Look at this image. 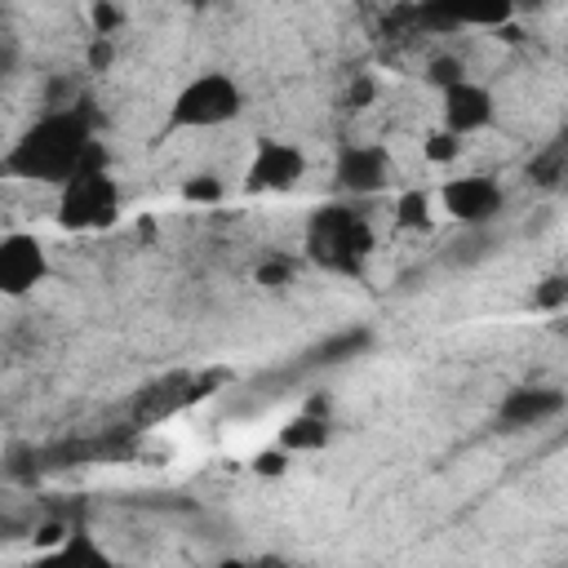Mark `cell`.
I'll use <instances>...</instances> for the list:
<instances>
[{
    "mask_svg": "<svg viewBox=\"0 0 568 568\" xmlns=\"http://www.w3.org/2000/svg\"><path fill=\"white\" fill-rule=\"evenodd\" d=\"M182 195H186L191 204H217V200H222V182H217L213 173H200V178H191V182L182 186Z\"/></svg>",
    "mask_w": 568,
    "mask_h": 568,
    "instance_id": "d6986e66",
    "label": "cell"
},
{
    "mask_svg": "<svg viewBox=\"0 0 568 568\" xmlns=\"http://www.w3.org/2000/svg\"><path fill=\"white\" fill-rule=\"evenodd\" d=\"M306 160L293 142H257L253 160H248V191H288L302 178Z\"/></svg>",
    "mask_w": 568,
    "mask_h": 568,
    "instance_id": "5b68a950",
    "label": "cell"
},
{
    "mask_svg": "<svg viewBox=\"0 0 568 568\" xmlns=\"http://www.w3.org/2000/svg\"><path fill=\"white\" fill-rule=\"evenodd\" d=\"M444 209H448L457 222L479 226V222L497 217L501 191H497V182H488V178H453V182L444 186Z\"/></svg>",
    "mask_w": 568,
    "mask_h": 568,
    "instance_id": "9c48e42d",
    "label": "cell"
},
{
    "mask_svg": "<svg viewBox=\"0 0 568 568\" xmlns=\"http://www.w3.org/2000/svg\"><path fill=\"white\" fill-rule=\"evenodd\" d=\"M89 164H102V151H98L93 133H89L84 111H75V106L44 111L27 129V138L13 142V151L4 155L9 173L40 178V182H67V178H75Z\"/></svg>",
    "mask_w": 568,
    "mask_h": 568,
    "instance_id": "6da1fadb",
    "label": "cell"
},
{
    "mask_svg": "<svg viewBox=\"0 0 568 568\" xmlns=\"http://www.w3.org/2000/svg\"><path fill=\"white\" fill-rule=\"evenodd\" d=\"M44 271H49V262H44V244L36 235H4V244H0V284H4V293L18 297V293L36 288L44 280Z\"/></svg>",
    "mask_w": 568,
    "mask_h": 568,
    "instance_id": "8992f818",
    "label": "cell"
},
{
    "mask_svg": "<svg viewBox=\"0 0 568 568\" xmlns=\"http://www.w3.org/2000/svg\"><path fill=\"white\" fill-rule=\"evenodd\" d=\"M111 58H115V53H111V40H106V36H93V49H89V67H93V71H102V67H111Z\"/></svg>",
    "mask_w": 568,
    "mask_h": 568,
    "instance_id": "d4e9b609",
    "label": "cell"
},
{
    "mask_svg": "<svg viewBox=\"0 0 568 568\" xmlns=\"http://www.w3.org/2000/svg\"><path fill=\"white\" fill-rule=\"evenodd\" d=\"M120 209V191H115V178L102 169V164H89L80 169L75 178L62 182V200H58V222L71 226V231H93V226H106Z\"/></svg>",
    "mask_w": 568,
    "mask_h": 568,
    "instance_id": "3957f363",
    "label": "cell"
},
{
    "mask_svg": "<svg viewBox=\"0 0 568 568\" xmlns=\"http://www.w3.org/2000/svg\"><path fill=\"white\" fill-rule=\"evenodd\" d=\"M284 466H288V448H284V444L253 457V470H257V475H284Z\"/></svg>",
    "mask_w": 568,
    "mask_h": 568,
    "instance_id": "603a6c76",
    "label": "cell"
},
{
    "mask_svg": "<svg viewBox=\"0 0 568 568\" xmlns=\"http://www.w3.org/2000/svg\"><path fill=\"white\" fill-rule=\"evenodd\" d=\"M191 382H186V373H173V377H164L160 386H151V390H142L138 395V404H133V417L138 422H151V417H164V413H173L178 404H186L191 399V390H186Z\"/></svg>",
    "mask_w": 568,
    "mask_h": 568,
    "instance_id": "7c38bea8",
    "label": "cell"
},
{
    "mask_svg": "<svg viewBox=\"0 0 568 568\" xmlns=\"http://www.w3.org/2000/svg\"><path fill=\"white\" fill-rule=\"evenodd\" d=\"M368 342V333H342V337H333V342H324L320 351H315V359H324V364H333V359H346V355H355L359 346Z\"/></svg>",
    "mask_w": 568,
    "mask_h": 568,
    "instance_id": "ac0fdd59",
    "label": "cell"
},
{
    "mask_svg": "<svg viewBox=\"0 0 568 568\" xmlns=\"http://www.w3.org/2000/svg\"><path fill=\"white\" fill-rule=\"evenodd\" d=\"M488 120H493V93L484 84L462 80V84L444 89V129H453V133L466 138V133L484 129Z\"/></svg>",
    "mask_w": 568,
    "mask_h": 568,
    "instance_id": "8fae6325",
    "label": "cell"
},
{
    "mask_svg": "<svg viewBox=\"0 0 568 568\" xmlns=\"http://www.w3.org/2000/svg\"><path fill=\"white\" fill-rule=\"evenodd\" d=\"M306 253L311 262H320L324 271H342L355 275L359 262L373 253V231L355 209L328 204L306 222Z\"/></svg>",
    "mask_w": 568,
    "mask_h": 568,
    "instance_id": "7a4b0ae2",
    "label": "cell"
},
{
    "mask_svg": "<svg viewBox=\"0 0 568 568\" xmlns=\"http://www.w3.org/2000/svg\"><path fill=\"white\" fill-rule=\"evenodd\" d=\"M395 226H404V231H430V200H426V191H404L395 200Z\"/></svg>",
    "mask_w": 568,
    "mask_h": 568,
    "instance_id": "5bb4252c",
    "label": "cell"
},
{
    "mask_svg": "<svg viewBox=\"0 0 568 568\" xmlns=\"http://www.w3.org/2000/svg\"><path fill=\"white\" fill-rule=\"evenodd\" d=\"M515 0H426L422 18L435 27H506Z\"/></svg>",
    "mask_w": 568,
    "mask_h": 568,
    "instance_id": "ba28073f",
    "label": "cell"
},
{
    "mask_svg": "<svg viewBox=\"0 0 568 568\" xmlns=\"http://www.w3.org/2000/svg\"><path fill=\"white\" fill-rule=\"evenodd\" d=\"M62 559H93V564H102L106 555L89 541V532H71V537H67V546H62Z\"/></svg>",
    "mask_w": 568,
    "mask_h": 568,
    "instance_id": "44dd1931",
    "label": "cell"
},
{
    "mask_svg": "<svg viewBox=\"0 0 568 568\" xmlns=\"http://www.w3.org/2000/svg\"><path fill=\"white\" fill-rule=\"evenodd\" d=\"M390 178V155L386 146H346L337 155V186L351 195H373Z\"/></svg>",
    "mask_w": 568,
    "mask_h": 568,
    "instance_id": "52a82bcc",
    "label": "cell"
},
{
    "mask_svg": "<svg viewBox=\"0 0 568 568\" xmlns=\"http://www.w3.org/2000/svg\"><path fill=\"white\" fill-rule=\"evenodd\" d=\"M457 151H462V133H453V129H439V133L426 138V160L430 164H448V160H457Z\"/></svg>",
    "mask_w": 568,
    "mask_h": 568,
    "instance_id": "2e32d148",
    "label": "cell"
},
{
    "mask_svg": "<svg viewBox=\"0 0 568 568\" xmlns=\"http://www.w3.org/2000/svg\"><path fill=\"white\" fill-rule=\"evenodd\" d=\"M288 280H293V262H284V257H271L257 266V284H266V288H280Z\"/></svg>",
    "mask_w": 568,
    "mask_h": 568,
    "instance_id": "ffe728a7",
    "label": "cell"
},
{
    "mask_svg": "<svg viewBox=\"0 0 568 568\" xmlns=\"http://www.w3.org/2000/svg\"><path fill=\"white\" fill-rule=\"evenodd\" d=\"M426 80L430 84H439V89H453V84H462L466 80V67H462V58H435L430 67H426Z\"/></svg>",
    "mask_w": 568,
    "mask_h": 568,
    "instance_id": "e0dca14e",
    "label": "cell"
},
{
    "mask_svg": "<svg viewBox=\"0 0 568 568\" xmlns=\"http://www.w3.org/2000/svg\"><path fill=\"white\" fill-rule=\"evenodd\" d=\"M373 93H377V84H373L368 75H359V80L351 84V93H346V106H355V111H359V106H368V102H373Z\"/></svg>",
    "mask_w": 568,
    "mask_h": 568,
    "instance_id": "cb8c5ba5",
    "label": "cell"
},
{
    "mask_svg": "<svg viewBox=\"0 0 568 568\" xmlns=\"http://www.w3.org/2000/svg\"><path fill=\"white\" fill-rule=\"evenodd\" d=\"M532 306L537 311H564L568 306V275H546L532 288Z\"/></svg>",
    "mask_w": 568,
    "mask_h": 568,
    "instance_id": "9a60e30c",
    "label": "cell"
},
{
    "mask_svg": "<svg viewBox=\"0 0 568 568\" xmlns=\"http://www.w3.org/2000/svg\"><path fill=\"white\" fill-rule=\"evenodd\" d=\"M235 115H240V89H235V80L222 75V71L195 75V80L178 93V102H173V124H182V129L226 124V120H235Z\"/></svg>",
    "mask_w": 568,
    "mask_h": 568,
    "instance_id": "277c9868",
    "label": "cell"
},
{
    "mask_svg": "<svg viewBox=\"0 0 568 568\" xmlns=\"http://www.w3.org/2000/svg\"><path fill=\"white\" fill-rule=\"evenodd\" d=\"M564 404H568V399H564L555 386H515V390H506V399L497 404V417H501L510 430H519V426H541V422L559 417Z\"/></svg>",
    "mask_w": 568,
    "mask_h": 568,
    "instance_id": "30bf717a",
    "label": "cell"
},
{
    "mask_svg": "<svg viewBox=\"0 0 568 568\" xmlns=\"http://www.w3.org/2000/svg\"><path fill=\"white\" fill-rule=\"evenodd\" d=\"M115 27H120L115 0H93V36H111Z\"/></svg>",
    "mask_w": 568,
    "mask_h": 568,
    "instance_id": "7402d4cb",
    "label": "cell"
},
{
    "mask_svg": "<svg viewBox=\"0 0 568 568\" xmlns=\"http://www.w3.org/2000/svg\"><path fill=\"white\" fill-rule=\"evenodd\" d=\"M280 444H284L288 453H320V448L328 444V422H324V413H302V417H293V422L280 430Z\"/></svg>",
    "mask_w": 568,
    "mask_h": 568,
    "instance_id": "4fadbf2b",
    "label": "cell"
}]
</instances>
